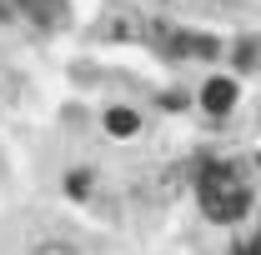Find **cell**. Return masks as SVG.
<instances>
[{
  "label": "cell",
  "instance_id": "obj_4",
  "mask_svg": "<svg viewBox=\"0 0 261 255\" xmlns=\"http://www.w3.org/2000/svg\"><path fill=\"white\" fill-rule=\"evenodd\" d=\"M35 255H70V250H65V245H40Z\"/></svg>",
  "mask_w": 261,
  "mask_h": 255
},
{
  "label": "cell",
  "instance_id": "obj_3",
  "mask_svg": "<svg viewBox=\"0 0 261 255\" xmlns=\"http://www.w3.org/2000/svg\"><path fill=\"white\" fill-rule=\"evenodd\" d=\"M136 125H141L136 110H111V115H106V130H111V135H136Z\"/></svg>",
  "mask_w": 261,
  "mask_h": 255
},
{
  "label": "cell",
  "instance_id": "obj_5",
  "mask_svg": "<svg viewBox=\"0 0 261 255\" xmlns=\"http://www.w3.org/2000/svg\"><path fill=\"white\" fill-rule=\"evenodd\" d=\"M256 160H261V155H256Z\"/></svg>",
  "mask_w": 261,
  "mask_h": 255
},
{
  "label": "cell",
  "instance_id": "obj_2",
  "mask_svg": "<svg viewBox=\"0 0 261 255\" xmlns=\"http://www.w3.org/2000/svg\"><path fill=\"white\" fill-rule=\"evenodd\" d=\"M201 105L211 110V115H226L231 105H236V80H206V90H201Z\"/></svg>",
  "mask_w": 261,
  "mask_h": 255
},
{
  "label": "cell",
  "instance_id": "obj_1",
  "mask_svg": "<svg viewBox=\"0 0 261 255\" xmlns=\"http://www.w3.org/2000/svg\"><path fill=\"white\" fill-rule=\"evenodd\" d=\"M201 205H206V215L211 220H236V215H246V205H251V190H246V180H241V170L226 165V160H206L201 165Z\"/></svg>",
  "mask_w": 261,
  "mask_h": 255
}]
</instances>
